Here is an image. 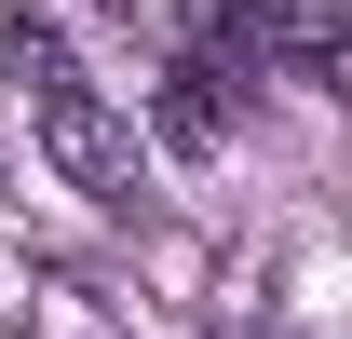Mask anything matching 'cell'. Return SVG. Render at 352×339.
I'll return each mask as SVG.
<instances>
[{
    "label": "cell",
    "instance_id": "obj_1",
    "mask_svg": "<svg viewBox=\"0 0 352 339\" xmlns=\"http://www.w3.org/2000/svg\"><path fill=\"white\" fill-rule=\"evenodd\" d=\"M14 82H28V109H41V150H54V176L68 190H95L109 217H135V123H109L95 109V82L68 68V41H54L41 14H14Z\"/></svg>",
    "mask_w": 352,
    "mask_h": 339
},
{
    "label": "cell",
    "instance_id": "obj_2",
    "mask_svg": "<svg viewBox=\"0 0 352 339\" xmlns=\"http://www.w3.org/2000/svg\"><path fill=\"white\" fill-rule=\"evenodd\" d=\"M149 123H163V150H230V68L217 54H163V82H149Z\"/></svg>",
    "mask_w": 352,
    "mask_h": 339
},
{
    "label": "cell",
    "instance_id": "obj_3",
    "mask_svg": "<svg viewBox=\"0 0 352 339\" xmlns=\"http://www.w3.org/2000/svg\"><path fill=\"white\" fill-rule=\"evenodd\" d=\"M258 339H298V326H258Z\"/></svg>",
    "mask_w": 352,
    "mask_h": 339
},
{
    "label": "cell",
    "instance_id": "obj_4",
    "mask_svg": "<svg viewBox=\"0 0 352 339\" xmlns=\"http://www.w3.org/2000/svg\"><path fill=\"white\" fill-rule=\"evenodd\" d=\"M109 14H135V0H109Z\"/></svg>",
    "mask_w": 352,
    "mask_h": 339
}]
</instances>
